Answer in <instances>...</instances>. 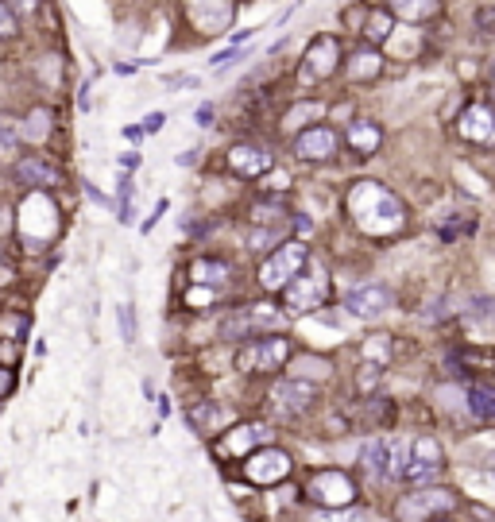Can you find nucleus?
Wrapping results in <instances>:
<instances>
[{
  "instance_id": "f257e3e1",
  "label": "nucleus",
  "mask_w": 495,
  "mask_h": 522,
  "mask_svg": "<svg viewBox=\"0 0 495 522\" xmlns=\"http://www.w3.org/2000/svg\"><path fill=\"white\" fill-rule=\"evenodd\" d=\"M345 205H349L356 229L368 232V236H395L407 225V205L379 182H352Z\"/></svg>"
},
{
  "instance_id": "f03ea898",
  "label": "nucleus",
  "mask_w": 495,
  "mask_h": 522,
  "mask_svg": "<svg viewBox=\"0 0 495 522\" xmlns=\"http://www.w3.org/2000/svg\"><path fill=\"white\" fill-rule=\"evenodd\" d=\"M407 457L410 445L407 441H395V437H372L364 449H360V464L372 480H399L407 476Z\"/></svg>"
},
{
  "instance_id": "7ed1b4c3",
  "label": "nucleus",
  "mask_w": 495,
  "mask_h": 522,
  "mask_svg": "<svg viewBox=\"0 0 495 522\" xmlns=\"http://www.w3.org/2000/svg\"><path fill=\"white\" fill-rule=\"evenodd\" d=\"M291 360V341L283 333H271V337H260L252 345H244L236 352V368L244 376H263V372H279L283 364Z\"/></svg>"
},
{
  "instance_id": "20e7f679",
  "label": "nucleus",
  "mask_w": 495,
  "mask_h": 522,
  "mask_svg": "<svg viewBox=\"0 0 495 522\" xmlns=\"http://www.w3.org/2000/svg\"><path fill=\"white\" fill-rule=\"evenodd\" d=\"M306 260H310V252H306L302 240H287V244H279V248L267 256V263L260 267L263 290H287L294 275L306 267Z\"/></svg>"
},
{
  "instance_id": "39448f33",
  "label": "nucleus",
  "mask_w": 495,
  "mask_h": 522,
  "mask_svg": "<svg viewBox=\"0 0 495 522\" xmlns=\"http://www.w3.org/2000/svg\"><path fill=\"white\" fill-rule=\"evenodd\" d=\"M329 294V275L321 267H310V271H298L291 279V287L283 290V306L291 318H302V314H314Z\"/></svg>"
},
{
  "instance_id": "423d86ee",
  "label": "nucleus",
  "mask_w": 495,
  "mask_h": 522,
  "mask_svg": "<svg viewBox=\"0 0 495 522\" xmlns=\"http://www.w3.org/2000/svg\"><path fill=\"white\" fill-rule=\"evenodd\" d=\"M453 507H457V495L449 488H422V492L403 495L395 515L399 522H434L437 515H449Z\"/></svg>"
},
{
  "instance_id": "0eeeda50",
  "label": "nucleus",
  "mask_w": 495,
  "mask_h": 522,
  "mask_svg": "<svg viewBox=\"0 0 495 522\" xmlns=\"http://www.w3.org/2000/svg\"><path fill=\"white\" fill-rule=\"evenodd\" d=\"M306 495H310L314 503H321V507H329V511H341V507H349L352 499H356V484H352L349 472L325 468V472H314V476H310Z\"/></svg>"
},
{
  "instance_id": "6e6552de",
  "label": "nucleus",
  "mask_w": 495,
  "mask_h": 522,
  "mask_svg": "<svg viewBox=\"0 0 495 522\" xmlns=\"http://www.w3.org/2000/svg\"><path fill=\"white\" fill-rule=\"evenodd\" d=\"M279 310L275 306H244V310H233L229 318L221 321V337H229V341H240V337H256V333H271V329H279Z\"/></svg>"
},
{
  "instance_id": "1a4fd4ad",
  "label": "nucleus",
  "mask_w": 495,
  "mask_h": 522,
  "mask_svg": "<svg viewBox=\"0 0 495 522\" xmlns=\"http://www.w3.org/2000/svg\"><path fill=\"white\" fill-rule=\"evenodd\" d=\"M341 70V43L333 35H318L302 55V82H325Z\"/></svg>"
},
{
  "instance_id": "9d476101",
  "label": "nucleus",
  "mask_w": 495,
  "mask_h": 522,
  "mask_svg": "<svg viewBox=\"0 0 495 522\" xmlns=\"http://www.w3.org/2000/svg\"><path fill=\"white\" fill-rule=\"evenodd\" d=\"M441 468H445V453H441V445H437L434 437H414V441H410V457H407L410 484H426V480H434V476H441Z\"/></svg>"
},
{
  "instance_id": "9b49d317",
  "label": "nucleus",
  "mask_w": 495,
  "mask_h": 522,
  "mask_svg": "<svg viewBox=\"0 0 495 522\" xmlns=\"http://www.w3.org/2000/svg\"><path fill=\"white\" fill-rule=\"evenodd\" d=\"M457 132L468 144L476 147H495V109L484 101H472L465 113L457 116Z\"/></svg>"
},
{
  "instance_id": "f8f14e48",
  "label": "nucleus",
  "mask_w": 495,
  "mask_h": 522,
  "mask_svg": "<svg viewBox=\"0 0 495 522\" xmlns=\"http://www.w3.org/2000/svg\"><path fill=\"white\" fill-rule=\"evenodd\" d=\"M244 476H248L252 484L271 488V484H279V480H287V476H291V457H287L283 449H260V453H252V457H248V464H244Z\"/></svg>"
},
{
  "instance_id": "ddd939ff",
  "label": "nucleus",
  "mask_w": 495,
  "mask_h": 522,
  "mask_svg": "<svg viewBox=\"0 0 495 522\" xmlns=\"http://www.w3.org/2000/svg\"><path fill=\"white\" fill-rule=\"evenodd\" d=\"M314 399H318V391H314V383L310 379H283L275 391H271V403H275V410L283 414V418H294V414H306L310 406H314Z\"/></svg>"
},
{
  "instance_id": "4468645a",
  "label": "nucleus",
  "mask_w": 495,
  "mask_h": 522,
  "mask_svg": "<svg viewBox=\"0 0 495 522\" xmlns=\"http://www.w3.org/2000/svg\"><path fill=\"white\" fill-rule=\"evenodd\" d=\"M345 310H349L352 318H360V321L383 318V314L391 310V290L379 287V283H368V287L349 290V298H345Z\"/></svg>"
},
{
  "instance_id": "2eb2a0df",
  "label": "nucleus",
  "mask_w": 495,
  "mask_h": 522,
  "mask_svg": "<svg viewBox=\"0 0 495 522\" xmlns=\"http://www.w3.org/2000/svg\"><path fill=\"white\" fill-rule=\"evenodd\" d=\"M294 155L306 159V163H321V159H333L337 155V132L325 128V124H314L306 132H298L294 140Z\"/></svg>"
},
{
  "instance_id": "dca6fc26",
  "label": "nucleus",
  "mask_w": 495,
  "mask_h": 522,
  "mask_svg": "<svg viewBox=\"0 0 495 522\" xmlns=\"http://www.w3.org/2000/svg\"><path fill=\"white\" fill-rule=\"evenodd\" d=\"M271 441V426H263V422H252V426H240L233 434L221 437V445H217V453L221 457H244V453H252V449H260Z\"/></svg>"
},
{
  "instance_id": "f3484780",
  "label": "nucleus",
  "mask_w": 495,
  "mask_h": 522,
  "mask_svg": "<svg viewBox=\"0 0 495 522\" xmlns=\"http://www.w3.org/2000/svg\"><path fill=\"white\" fill-rule=\"evenodd\" d=\"M186 422H190L198 434H221V430L233 422V410L221 403H198V406H190Z\"/></svg>"
},
{
  "instance_id": "a211bd4d",
  "label": "nucleus",
  "mask_w": 495,
  "mask_h": 522,
  "mask_svg": "<svg viewBox=\"0 0 495 522\" xmlns=\"http://www.w3.org/2000/svg\"><path fill=\"white\" fill-rule=\"evenodd\" d=\"M229 167L236 174H244V178H260L263 171H271V155L256 144H236L229 151Z\"/></svg>"
},
{
  "instance_id": "6ab92c4d",
  "label": "nucleus",
  "mask_w": 495,
  "mask_h": 522,
  "mask_svg": "<svg viewBox=\"0 0 495 522\" xmlns=\"http://www.w3.org/2000/svg\"><path fill=\"white\" fill-rule=\"evenodd\" d=\"M16 178H20L24 186H35V190H51V186H59V171H55L43 155H28V159H20V163H16Z\"/></svg>"
},
{
  "instance_id": "aec40b11",
  "label": "nucleus",
  "mask_w": 495,
  "mask_h": 522,
  "mask_svg": "<svg viewBox=\"0 0 495 522\" xmlns=\"http://www.w3.org/2000/svg\"><path fill=\"white\" fill-rule=\"evenodd\" d=\"M345 140L356 155H376L379 144H383V128H379L376 120H352L349 128H345Z\"/></svg>"
},
{
  "instance_id": "412c9836",
  "label": "nucleus",
  "mask_w": 495,
  "mask_h": 522,
  "mask_svg": "<svg viewBox=\"0 0 495 522\" xmlns=\"http://www.w3.org/2000/svg\"><path fill=\"white\" fill-rule=\"evenodd\" d=\"M345 74H349L352 82H376L379 74H383V55H379L376 47H360L345 62Z\"/></svg>"
},
{
  "instance_id": "4be33fe9",
  "label": "nucleus",
  "mask_w": 495,
  "mask_h": 522,
  "mask_svg": "<svg viewBox=\"0 0 495 522\" xmlns=\"http://www.w3.org/2000/svg\"><path fill=\"white\" fill-rule=\"evenodd\" d=\"M387 12L407 24H430L434 16H441V0H387Z\"/></svg>"
},
{
  "instance_id": "5701e85b",
  "label": "nucleus",
  "mask_w": 495,
  "mask_h": 522,
  "mask_svg": "<svg viewBox=\"0 0 495 522\" xmlns=\"http://www.w3.org/2000/svg\"><path fill=\"white\" fill-rule=\"evenodd\" d=\"M468 410L480 422H495V387L492 383H472L468 387Z\"/></svg>"
},
{
  "instance_id": "b1692460",
  "label": "nucleus",
  "mask_w": 495,
  "mask_h": 522,
  "mask_svg": "<svg viewBox=\"0 0 495 522\" xmlns=\"http://www.w3.org/2000/svg\"><path fill=\"white\" fill-rule=\"evenodd\" d=\"M190 279H194L198 287H225V279H229V263L194 260L190 263Z\"/></svg>"
},
{
  "instance_id": "393cba45",
  "label": "nucleus",
  "mask_w": 495,
  "mask_h": 522,
  "mask_svg": "<svg viewBox=\"0 0 495 522\" xmlns=\"http://www.w3.org/2000/svg\"><path fill=\"white\" fill-rule=\"evenodd\" d=\"M20 136H28V140H47L51 136V109H31L28 120H24V128H20Z\"/></svg>"
},
{
  "instance_id": "a878e982",
  "label": "nucleus",
  "mask_w": 495,
  "mask_h": 522,
  "mask_svg": "<svg viewBox=\"0 0 495 522\" xmlns=\"http://www.w3.org/2000/svg\"><path fill=\"white\" fill-rule=\"evenodd\" d=\"M333 372V364L329 360H321V356H302V360H294L291 376L298 379H329Z\"/></svg>"
},
{
  "instance_id": "bb28decb",
  "label": "nucleus",
  "mask_w": 495,
  "mask_h": 522,
  "mask_svg": "<svg viewBox=\"0 0 495 522\" xmlns=\"http://www.w3.org/2000/svg\"><path fill=\"white\" fill-rule=\"evenodd\" d=\"M391 28H395V24H391V12H368V20H364V35H368V43H387V35H391Z\"/></svg>"
},
{
  "instance_id": "cd10ccee",
  "label": "nucleus",
  "mask_w": 495,
  "mask_h": 522,
  "mask_svg": "<svg viewBox=\"0 0 495 522\" xmlns=\"http://www.w3.org/2000/svg\"><path fill=\"white\" fill-rule=\"evenodd\" d=\"M364 360L387 368V360H391V337H387V333H372V337L364 341Z\"/></svg>"
},
{
  "instance_id": "c85d7f7f",
  "label": "nucleus",
  "mask_w": 495,
  "mask_h": 522,
  "mask_svg": "<svg viewBox=\"0 0 495 522\" xmlns=\"http://www.w3.org/2000/svg\"><path fill=\"white\" fill-rule=\"evenodd\" d=\"M318 116H321L318 101H302V105H294L291 113L283 116V128H287V132H294V128H302L306 120H318Z\"/></svg>"
},
{
  "instance_id": "c756f323",
  "label": "nucleus",
  "mask_w": 495,
  "mask_h": 522,
  "mask_svg": "<svg viewBox=\"0 0 495 522\" xmlns=\"http://www.w3.org/2000/svg\"><path fill=\"white\" fill-rule=\"evenodd\" d=\"M472 28L480 35H495V0H480L472 8Z\"/></svg>"
},
{
  "instance_id": "7c9ffc66",
  "label": "nucleus",
  "mask_w": 495,
  "mask_h": 522,
  "mask_svg": "<svg viewBox=\"0 0 495 522\" xmlns=\"http://www.w3.org/2000/svg\"><path fill=\"white\" fill-rule=\"evenodd\" d=\"M379 379H383V364L364 360V364H360V376H356V391H360V395H372L379 387Z\"/></svg>"
},
{
  "instance_id": "2f4dec72",
  "label": "nucleus",
  "mask_w": 495,
  "mask_h": 522,
  "mask_svg": "<svg viewBox=\"0 0 495 522\" xmlns=\"http://www.w3.org/2000/svg\"><path fill=\"white\" fill-rule=\"evenodd\" d=\"M117 325H120V337L132 345V341H136V306H132V302H120Z\"/></svg>"
},
{
  "instance_id": "473e14b6",
  "label": "nucleus",
  "mask_w": 495,
  "mask_h": 522,
  "mask_svg": "<svg viewBox=\"0 0 495 522\" xmlns=\"http://www.w3.org/2000/svg\"><path fill=\"white\" fill-rule=\"evenodd\" d=\"M132 213H136V186L124 178V182H120V221L128 225V221H132Z\"/></svg>"
},
{
  "instance_id": "72a5a7b5",
  "label": "nucleus",
  "mask_w": 495,
  "mask_h": 522,
  "mask_svg": "<svg viewBox=\"0 0 495 522\" xmlns=\"http://www.w3.org/2000/svg\"><path fill=\"white\" fill-rule=\"evenodd\" d=\"M16 140H20V132H16V124H12V120H0V159H8V155H16Z\"/></svg>"
},
{
  "instance_id": "f704fd0d",
  "label": "nucleus",
  "mask_w": 495,
  "mask_h": 522,
  "mask_svg": "<svg viewBox=\"0 0 495 522\" xmlns=\"http://www.w3.org/2000/svg\"><path fill=\"white\" fill-rule=\"evenodd\" d=\"M16 31H20V24H16V16H12V4L0 0V39H12Z\"/></svg>"
},
{
  "instance_id": "c9c22d12",
  "label": "nucleus",
  "mask_w": 495,
  "mask_h": 522,
  "mask_svg": "<svg viewBox=\"0 0 495 522\" xmlns=\"http://www.w3.org/2000/svg\"><path fill=\"white\" fill-rule=\"evenodd\" d=\"M314 522H368V515H364V511H349V507H341V511H325V515H318Z\"/></svg>"
},
{
  "instance_id": "e433bc0d",
  "label": "nucleus",
  "mask_w": 495,
  "mask_h": 522,
  "mask_svg": "<svg viewBox=\"0 0 495 522\" xmlns=\"http://www.w3.org/2000/svg\"><path fill=\"white\" fill-rule=\"evenodd\" d=\"M167 124V113H147L144 116V132H159Z\"/></svg>"
},
{
  "instance_id": "4c0bfd02",
  "label": "nucleus",
  "mask_w": 495,
  "mask_h": 522,
  "mask_svg": "<svg viewBox=\"0 0 495 522\" xmlns=\"http://www.w3.org/2000/svg\"><path fill=\"white\" fill-rule=\"evenodd\" d=\"M12 383H16V376H12V368H0V399L12 391Z\"/></svg>"
},
{
  "instance_id": "58836bf2",
  "label": "nucleus",
  "mask_w": 495,
  "mask_h": 522,
  "mask_svg": "<svg viewBox=\"0 0 495 522\" xmlns=\"http://www.w3.org/2000/svg\"><path fill=\"white\" fill-rule=\"evenodd\" d=\"M136 163H140V155H136V151H128V155H120V159H117V167H120V171H132Z\"/></svg>"
},
{
  "instance_id": "ea45409f",
  "label": "nucleus",
  "mask_w": 495,
  "mask_h": 522,
  "mask_svg": "<svg viewBox=\"0 0 495 522\" xmlns=\"http://www.w3.org/2000/svg\"><path fill=\"white\" fill-rule=\"evenodd\" d=\"M194 159H198V151H182L175 163H178V167H194Z\"/></svg>"
},
{
  "instance_id": "a19ab883",
  "label": "nucleus",
  "mask_w": 495,
  "mask_h": 522,
  "mask_svg": "<svg viewBox=\"0 0 495 522\" xmlns=\"http://www.w3.org/2000/svg\"><path fill=\"white\" fill-rule=\"evenodd\" d=\"M4 283H12V267L0 260V287H4Z\"/></svg>"
},
{
  "instance_id": "79ce46f5",
  "label": "nucleus",
  "mask_w": 495,
  "mask_h": 522,
  "mask_svg": "<svg viewBox=\"0 0 495 522\" xmlns=\"http://www.w3.org/2000/svg\"><path fill=\"white\" fill-rule=\"evenodd\" d=\"M12 8H35V0H8Z\"/></svg>"
},
{
  "instance_id": "37998d69",
  "label": "nucleus",
  "mask_w": 495,
  "mask_h": 522,
  "mask_svg": "<svg viewBox=\"0 0 495 522\" xmlns=\"http://www.w3.org/2000/svg\"><path fill=\"white\" fill-rule=\"evenodd\" d=\"M437 522H445V519H437Z\"/></svg>"
}]
</instances>
